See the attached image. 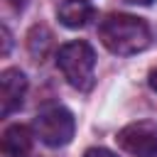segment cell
<instances>
[{
  "label": "cell",
  "mask_w": 157,
  "mask_h": 157,
  "mask_svg": "<svg viewBox=\"0 0 157 157\" xmlns=\"http://www.w3.org/2000/svg\"><path fill=\"white\" fill-rule=\"evenodd\" d=\"M98 37H101V42L108 52L120 54V56L137 54V52L147 49V44L152 39L145 20H140L135 15H120V12L101 20Z\"/></svg>",
  "instance_id": "obj_1"
},
{
  "label": "cell",
  "mask_w": 157,
  "mask_h": 157,
  "mask_svg": "<svg viewBox=\"0 0 157 157\" xmlns=\"http://www.w3.org/2000/svg\"><path fill=\"white\" fill-rule=\"evenodd\" d=\"M56 66L69 81V86L78 91H88L93 86L96 52L86 42H69L56 52Z\"/></svg>",
  "instance_id": "obj_2"
},
{
  "label": "cell",
  "mask_w": 157,
  "mask_h": 157,
  "mask_svg": "<svg viewBox=\"0 0 157 157\" xmlns=\"http://www.w3.org/2000/svg\"><path fill=\"white\" fill-rule=\"evenodd\" d=\"M74 128H76L74 115L64 105H49V108L39 110L34 123H32L34 135L47 147H64V145H69L71 137H74Z\"/></svg>",
  "instance_id": "obj_3"
},
{
  "label": "cell",
  "mask_w": 157,
  "mask_h": 157,
  "mask_svg": "<svg viewBox=\"0 0 157 157\" xmlns=\"http://www.w3.org/2000/svg\"><path fill=\"white\" fill-rule=\"evenodd\" d=\"M118 145L132 157H157V123L137 120L118 132Z\"/></svg>",
  "instance_id": "obj_4"
},
{
  "label": "cell",
  "mask_w": 157,
  "mask_h": 157,
  "mask_svg": "<svg viewBox=\"0 0 157 157\" xmlns=\"http://www.w3.org/2000/svg\"><path fill=\"white\" fill-rule=\"evenodd\" d=\"M27 93V78L20 69H5L0 74V113L2 118L12 115Z\"/></svg>",
  "instance_id": "obj_5"
},
{
  "label": "cell",
  "mask_w": 157,
  "mask_h": 157,
  "mask_svg": "<svg viewBox=\"0 0 157 157\" xmlns=\"http://www.w3.org/2000/svg\"><path fill=\"white\" fill-rule=\"evenodd\" d=\"M32 150V130L27 125H10L2 132V152L5 157H27Z\"/></svg>",
  "instance_id": "obj_6"
},
{
  "label": "cell",
  "mask_w": 157,
  "mask_h": 157,
  "mask_svg": "<svg viewBox=\"0 0 157 157\" xmlns=\"http://www.w3.org/2000/svg\"><path fill=\"white\" fill-rule=\"evenodd\" d=\"M59 15V22L69 29H78V27H86L88 20L93 17V7L86 2V0H64L56 10Z\"/></svg>",
  "instance_id": "obj_7"
},
{
  "label": "cell",
  "mask_w": 157,
  "mask_h": 157,
  "mask_svg": "<svg viewBox=\"0 0 157 157\" xmlns=\"http://www.w3.org/2000/svg\"><path fill=\"white\" fill-rule=\"evenodd\" d=\"M27 47H29V54L34 59H44L47 52L52 49V32L44 27V25H37L29 29L27 34Z\"/></svg>",
  "instance_id": "obj_8"
},
{
  "label": "cell",
  "mask_w": 157,
  "mask_h": 157,
  "mask_svg": "<svg viewBox=\"0 0 157 157\" xmlns=\"http://www.w3.org/2000/svg\"><path fill=\"white\" fill-rule=\"evenodd\" d=\"M83 157H118V155L110 152V150H105V147H91V150L83 152Z\"/></svg>",
  "instance_id": "obj_9"
},
{
  "label": "cell",
  "mask_w": 157,
  "mask_h": 157,
  "mask_svg": "<svg viewBox=\"0 0 157 157\" xmlns=\"http://www.w3.org/2000/svg\"><path fill=\"white\" fill-rule=\"evenodd\" d=\"M10 52V32H7V27H2V54H7Z\"/></svg>",
  "instance_id": "obj_10"
},
{
  "label": "cell",
  "mask_w": 157,
  "mask_h": 157,
  "mask_svg": "<svg viewBox=\"0 0 157 157\" xmlns=\"http://www.w3.org/2000/svg\"><path fill=\"white\" fill-rule=\"evenodd\" d=\"M147 83H150V88L157 93V69H152V71H150V78H147Z\"/></svg>",
  "instance_id": "obj_11"
},
{
  "label": "cell",
  "mask_w": 157,
  "mask_h": 157,
  "mask_svg": "<svg viewBox=\"0 0 157 157\" xmlns=\"http://www.w3.org/2000/svg\"><path fill=\"white\" fill-rule=\"evenodd\" d=\"M130 5H152V0H125Z\"/></svg>",
  "instance_id": "obj_12"
}]
</instances>
